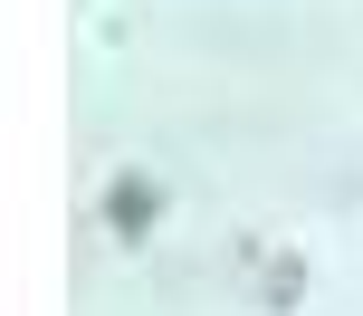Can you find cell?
<instances>
[{
  "instance_id": "obj_1",
  "label": "cell",
  "mask_w": 363,
  "mask_h": 316,
  "mask_svg": "<svg viewBox=\"0 0 363 316\" xmlns=\"http://www.w3.org/2000/svg\"><path fill=\"white\" fill-rule=\"evenodd\" d=\"M163 211H172V192L153 182L144 163H125L106 192H96V230H106V240H153V230H163Z\"/></svg>"
},
{
  "instance_id": "obj_2",
  "label": "cell",
  "mask_w": 363,
  "mask_h": 316,
  "mask_svg": "<svg viewBox=\"0 0 363 316\" xmlns=\"http://www.w3.org/2000/svg\"><path fill=\"white\" fill-rule=\"evenodd\" d=\"M249 298L268 307V316H287L296 298H306V259H296V249H258V278H249Z\"/></svg>"
}]
</instances>
